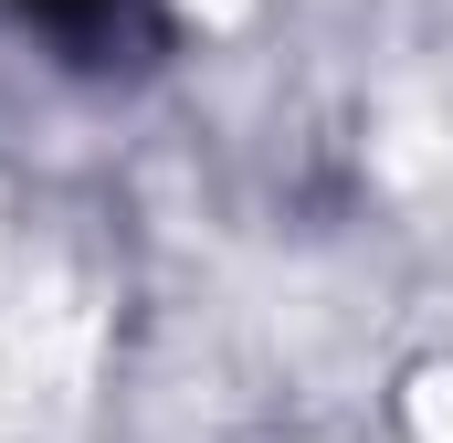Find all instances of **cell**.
Listing matches in <instances>:
<instances>
[{
  "label": "cell",
  "mask_w": 453,
  "mask_h": 443,
  "mask_svg": "<svg viewBox=\"0 0 453 443\" xmlns=\"http://www.w3.org/2000/svg\"><path fill=\"white\" fill-rule=\"evenodd\" d=\"M21 32L64 43L74 64H148L158 53V0H0Z\"/></svg>",
  "instance_id": "1"
}]
</instances>
